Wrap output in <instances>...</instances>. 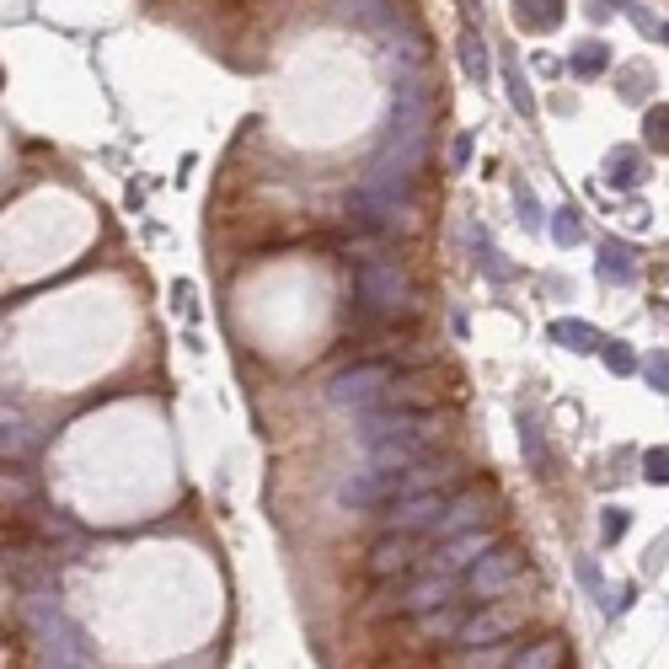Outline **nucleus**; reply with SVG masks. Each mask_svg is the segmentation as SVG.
<instances>
[{"mask_svg": "<svg viewBox=\"0 0 669 669\" xmlns=\"http://www.w3.org/2000/svg\"><path fill=\"white\" fill-rule=\"evenodd\" d=\"M354 294H359V305H365L370 316H380V322H397V316H413V311H419L413 274H408L397 257L359 263V274H354Z\"/></svg>", "mask_w": 669, "mask_h": 669, "instance_id": "obj_1", "label": "nucleus"}, {"mask_svg": "<svg viewBox=\"0 0 669 669\" xmlns=\"http://www.w3.org/2000/svg\"><path fill=\"white\" fill-rule=\"evenodd\" d=\"M359 439H365V450L370 445H408V450L428 456L445 439V423L434 408H386V413H370L359 423Z\"/></svg>", "mask_w": 669, "mask_h": 669, "instance_id": "obj_2", "label": "nucleus"}, {"mask_svg": "<svg viewBox=\"0 0 669 669\" xmlns=\"http://www.w3.org/2000/svg\"><path fill=\"white\" fill-rule=\"evenodd\" d=\"M391 386H397V370L386 359H365V365H354V370L327 380V402L333 408H354V413H370V408L386 402Z\"/></svg>", "mask_w": 669, "mask_h": 669, "instance_id": "obj_3", "label": "nucleus"}, {"mask_svg": "<svg viewBox=\"0 0 669 669\" xmlns=\"http://www.w3.org/2000/svg\"><path fill=\"white\" fill-rule=\"evenodd\" d=\"M499 546V536L488 531V525H477V531H460V536H445L439 551H434V573H445V579H456V573H471L488 551Z\"/></svg>", "mask_w": 669, "mask_h": 669, "instance_id": "obj_4", "label": "nucleus"}, {"mask_svg": "<svg viewBox=\"0 0 669 669\" xmlns=\"http://www.w3.org/2000/svg\"><path fill=\"white\" fill-rule=\"evenodd\" d=\"M445 499H450V493H413V499H397L391 514H386V531H391V536H423V531L439 536Z\"/></svg>", "mask_w": 669, "mask_h": 669, "instance_id": "obj_5", "label": "nucleus"}, {"mask_svg": "<svg viewBox=\"0 0 669 669\" xmlns=\"http://www.w3.org/2000/svg\"><path fill=\"white\" fill-rule=\"evenodd\" d=\"M514 579H520V551L499 542L488 557H482V562H477V568H471V573H466V589H471L477 600H499Z\"/></svg>", "mask_w": 669, "mask_h": 669, "instance_id": "obj_6", "label": "nucleus"}, {"mask_svg": "<svg viewBox=\"0 0 669 669\" xmlns=\"http://www.w3.org/2000/svg\"><path fill=\"white\" fill-rule=\"evenodd\" d=\"M337 499L348 509H380V503H397V471H380V466H365V471H348L337 482Z\"/></svg>", "mask_w": 669, "mask_h": 669, "instance_id": "obj_7", "label": "nucleus"}, {"mask_svg": "<svg viewBox=\"0 0 669 669\" xmlns=\"http://www.w3.org/2000/svg\"><path fill=\"white\" fill-rule=\"evenodd\" d=\"M419 568V551H413V536H380L370 546V557H365V573L376 579V584H391V579H408Z\"/></svg>", "mask_w": 669, "mask_h": 669, "instance_id": "obj_8", "label": "nucleus"}, {"mask_svg": "<svg viewBox=\"0 0 669 669\" xmlns=\"http://www.w3.org/2000/svg\"><path fill=\"white\" fill-rule=\"evenodd\" d=\"M456 460H434L419 456L413 466L397 471V499H413V493H456Z\"/></svg>", "mask_w": 669, "mask_h": 669, "instance_id": "obj_9", "label": "nucleus"}, {"mask_svg": "<svg viewBox=\"0 0 669 669\" xmlns=\"http://www.w3.org/2000/svg\"><path fill=\"white\" fill-rule=\"evenodd\" d=\"M434 605H450V579L445 573H428V579H419V584H408L397 600H380L376 616H423V611H434Z\"/></svg>", "mask_w": 669, "mask_h": 669, "instance_id": "obj_10", "label": "nucleus"}, {"mask_svg": "<svg viewBox=\"0 0 669 669\" xmlns=\"http://www.w3.org/2000/svg\"><path fill=\"white\" fill-rule=\"evenodd\" d=\"M482 520H488V488L466 482V488H456V493L445 499V520H439V542H445V536H460V531H477Z\"/></svg>", "mask_w": 669, "mask_h": 669, "instance_id": "obj_11", "label": "nucleus"}, {"mask_svg": "<svg viewBox=\"0 0 669 669\" xmlns=\"http://www.w3.org/2000/svg\"><path fill=\"white\" fill-rule=\"evenodd\" d=\"M525 616L520 611H509V605H482L477 616H466V627H460L456 648H482V643H503L509 632L520 627Z\"/></svg>", "mask_w": 669, "mask_h": 669, "instance_id": "obj_12", "label": "nucleus"}, {"mask_svg": "<svg viewBox=\"0 0 669 669\" xmlns=\"http://www.w3.org/2000/svg\"><path fill=\"white\" fill-rule=\"evenodd\" d=\"M460 627H466V616H460L456 605H434V611H423V616H413V643H450L456 648Z\"/></svg>", "mask_w": 669, "mask_h": 669, "instance_id": "obj_13", "label": "nucleus"}, {"mask_svg": "<svg viewBox=\"0 0 669 669\" xmlns=\"http://www.w3.org/2000/svg\"><path fill=\"white\" fill-rule=\"evenodd\" d=\"M456 48H460V70H466V81H471V86H488V76H493V54H488V38H482L477 27H466Z\"/></svg>", "mask_w": 669, "mask_h": 669, "instance_id": "obj_14", "label": "nucleus"}, {"mask_svg": "<svg viewBox=\"0 0 669 669\" xmlns=\"http://www.w3.org/2000/svg\"><path fill=\"white\" fill-rule=\"evenodd\" d=\"M562 0H514V27H525V33H551L557 22H562Z\"/></svg>", "mask_w": 669, "mask_h": 669, "instance_id": "obj_15", "label": "nucleus"}, {"mask_svg": "<svg viewBox=\"0 0 669 669\" xmlns=\"http://www.w3.org/2000/svg\"><path fill=\"white\" fill-rule=\"evenodd\" d=\"M562 659H568V643H562V637H542V643L520 648V654L509 659V669H562Z\"/></svg>", "mask_w": 669, "mask_h": 669, "instance_id": "obj_16", "label": "nucleus"}, {"mask_svg": "<svg viewBox=\"0 0 669 669\" xmlns=\"http://www.w3.org/2000/svg\"><path fill=\"white\" fill-rule=\"evenodd\" d=\"M600 279H605V285H632V279H637L632 247H622V242H605V252H600Z\"/></svg>", "mask_w": 669, "mask_h": 669, "instance_id": "obj_17", "label": "nucleus"}, {"mask_svg": "<svg viewBox=\"0 0 669 669\" xmlns=\"http://www.w3.org/2000/svg\"><path fill=\"white\" fill-rule=\"evenodd\" d=\"M428 402H434L428 380H419V376H397V386L386 391V402H380V408H428Z\"/></svg>", "mask_w": 669, "mask_h": 669, "instance_id": "obj_18", "label": "nucleus"}, {"mask_svg": "<svg viewBox=\"0 0 669 669\" xmlns=\"http://www.w3.org/2000/svg\"><path fill=\"white\" fill-rule=\"evenodd\" d=\"M514 659L509 643H482V648H460V669H503Z\"/></svg>", "mask_w": 669, "mask_h": 669, "instance_id": "obj_19", "label": "nucleus"}, {"mask_svg": "<svg viewBox=\"0 0 669 669\" xmlns=\"http://www.w3.org/2000/svg\"><path fill=\"white\" fill-rule=\"evenodd\" d=\"M568 65H573V76H584L589 81V76H600V70L611 65V48H605V43H579Z\"/></svg>", "mask_w": 669, "mask_h": 669, "instance_id": "obj_20", "label": "nucleus"}, {"mask_svg": "<svg viewBox=\"0 0 669 669\" xmlns=\"http://www.w3.org/2000/svg\"><path fill=\"white\" fill-rule=\"evenodd\" d=\"M551 343H562V348H573V354H589L600 337H594V327H584V322H551Z\"/></svg>", "mask_w": 669, "mask_h": 669, "instance_id": "obj_21", "label": "nucleus"}, {"mask_svg": "<svg viewBox=\"0 0 669 669\" xmlns=\"http://www.w3.org/2000/svg\"><path fill=\"white\" fill-rule=\"evenodd\" d=\"M551 236H557L562 247L584 242V220H579V210H573V204H568V210H557V220H551Z\"/></svg>", "mask_w": 669, "mask_h": 669, "instance_id": "obj_22", "label": "nucleus"}, {"mask_svg": "<svg viewBox=\"0 0 669 669\" xmlns=\"http://www.w3.org/2000/svg\"><path fill=\"white\" fill-rule=\"evenodd\" d=\"M520 450L531 456V471H542V477H546V445H542V428H536L531 419L520 423Z\"/></svg>", "mask_w": 669, "mask_h": 669, "instance_id": "obj_23", "label": "nucleus"}, {"mask_svg": "<svg viewBox=\"0 0 669 669\" xmlns=\"http://www.w3.org/2000/svg\"><path fill=\"white\" fill-rule=\"evenodd\" d=\"M605 171H611V182H622V188H632V182L643 177V171H637V156H632V150H616Z\"/></svg>", "mask_w": 669, "mask_h": 669, "instance_id": "obj_24", "label": "nucleus"}, {"mask_svg": "<svg viewBox=\"0 0 669 669\" xmlns=\"http://www.w3.org/2000/svg\"><path fill=\"white\" fill-rule=\"evenodd\" d=\"M643 129H648V145H654V150H669V108H654Z\"/></svg>", "mask_w": 669, "mask_h": 669, "instance_id": "obj_25", "label": "nucleus"}, {"mask_svg": "<svg viewBox=\"0 0 669 669\" xmlns=\"http://www.w3.org/2000/svg\"><path fill=\"white\" fill-rule=\"evenodd\" d=\"M643 477L659 482V488H669V450H648V456H643Z\"/></svg>", "mask_w": 669, "mask_h": 669, "instance_id": "obj_26", "label": "nucleus"}, {"mask_svg": "<svg viewBox=\"0 0 669 669\" xmlns=\"http://www.w3.org/2000/svg\"><path fill=\"white\" fill-rule=\"evenodd\" d=\"M600 536H605V542H622V536H627V509H605Z\"/></svg>", "mask_w": 669, "mask_h": 669, "instance_id": "obj_27", "label": "nucleus"}, {"mask_svg": "<svg viewBox=\"0 0 669 669\" xmlns=\"http://www.w3.org/2000/svg\"><path fill=\"white\" fill-rule=\"evenodd\" d=\"M605 365H611L616 376H632V370H637V359H632L627 343H611V348H605Z\"/></svg>", "mask_w": 669, "mask_h": 669, "instance_id": "obj_28", "label": "nucleus"}, {"mask_svg": "<svg viewBox=\"0 0 669 669\" xmlns=\"http://www.w3.org/2000/svg\"><path fill=\"white\" fill-rule=\"evenodd\" d=\"M643 370H648V380H654V391H669V354H654Z\"/></svg>", "mask_w": 669, "mask_h": 669, "instance_id": "obj_29", "label": "nucleus"}, {"mask_svg": "<svg viewBox=\"0 0 669 669\" xmlns=\"http://www.w3.org/2000/svg\"><path fill=\"white\" fill-rule=\"evenodd\" d=\"M22 450H27V434H22V423L5 413V456H22Z\"/></svg>", "mask_w": 669, "mask_h": 669, "instance_id": "obj_30", "label": "nucleus"}, {"mask_svg": "<svg viewBox=\"0 0 669 669\" xmlns=\"http://www.w3.org/2000/svg\"><path fill=\"white\" fill-rule=\"evenodd\" d=\"M466 156H471V134H456V145H450V161L466 167Z\"/></svg>", "mask_w": 669, "mask_h": 669, "instance_id": "obj_31", "label": "nucleus"}, {"mask_svg": "<svg viewBox=\"0 0 669 669\" xmlns=\"http://www.w3.org/2000/svg\"><path fill=\"white\" fill-rule=\"evenodd\" d=\"M665 43H669V22H665Z\"/></svg>", "mask_w": 669, "mask_h": 669, "instance_id": "obj_32", "label": "nucleus"}]
</instances>
